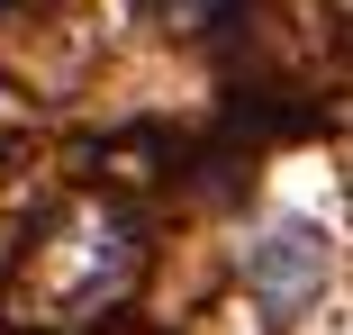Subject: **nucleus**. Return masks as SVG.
<instances>
[{
	"instance_id": "nucleus-1",
	"label": "nucleus",
	"mask_w": 353,
	"mask_h": 335,
	"mask_svg": "<svg viewBox=\"0 0 353 335\" xmlns=\"http://www.w3.org/2000/svg\"><path fill=\"white\" fill-rule=\"evenodd\" d=\"M245 290L272 308V326H290L317 290H326V236L308 218H281L263 245H245Z\"/></svg>"
}]
</instances>
